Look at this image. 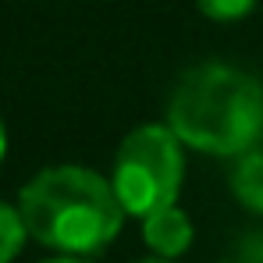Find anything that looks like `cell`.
Wrapping results in <instances>:
<instances>
[{"label":"cell","mask_w":263,"mask_h":263,"mask_svg":"<svg viewBox=\"0 0 263 263\" xmlns=\"http://www.w3.org/2000/svg\"><path fill=\"white\" fill-rule=\"evenodd\" d=\"M25 235H29V228H25L22 214L0 199V263H11L18 253H22Z\"/></svg>","instance_id":"obj_6"},{"label":"cell","mask_w":263,"mask_h":263,"mask_svg":"<svg viewBox=\"0 0 263 263\" xmlns=\"http://www.w3.org/2000/svg\"><path fill=\"white\" fill-rule=\"evenodd\" d=\"M256 0H196V7L206 14V18H217V22H235L242 14L253 11Z\"/></svg>","instance_id":"obj_7"},{"label":"cell","mask_w":263,"mask_h":263,"mask_svg":"<svg viewBox=\"0 0 263 263\" xmlns=\"http://www.w3.org/2000/svg\"><path fill=\"white\" fill-rule=\"evenodd\" d=\"M231 189L246 210L263 214V149H249L238 157L235 175H231Z\"/></svg>","instance_id":"obj_5"},{"label":"cell","mask_w":263,"mask_h":263,"mask_svg":"<svg viewBox=\"0 0 263 263\" xmlns=\"http://www.w3.org/2000/svg\"><path fill=\"white\" fill-rule=\"evenodd\" d=\"M4 153H7V135H4V125H0V164H4Z\"/></svg>","instance_id":"obj_9"},{"label":"cell","mask_w":263,"mask_h":263,"mask_svg":"<svg viewBox=\"0 0 263 263\" xmlns=\"http://www.w3.org/2000/svg\"><path fill=\"white\" fill-rule=\"evenodd\" d=\"M43 263H89V260L75 256V253H64V256H53V260H43Z\"/></svg>","instance_id":"obj_8"},{"label":"cell","mask_w":263,"mask_h":263,"mask_svg":"<svg viewBox=\"0 0 263 263\" xmlns=\"http://www.w3.org/2000/svg\"><path fill=\"white\" fill-rule=\"evenodd\" d=\"M228 263H231V260H228Z\"/></svg>","instance_id":"obj_11"},{"label":"cell","mask_w":263,"mask_h":263,"mask_svg":"<svg viewBox=\"0 0 263 263\" xmlns=\"http://www.w3.org/2000/svg\"><path fill=\"white\" fill-rule=\"evenodd\" d=\"M181 139L171 125H142L121 142L114 160V192L132 217H149L171 206L181 192Z\"/></svg>","instance_id":"obj_3"},{"label":"cell","mask_w":263,"mask_h":263,"mask_svg":"<svg viewBox=\"0 0 263 263\" xmlns=\"http://www.w3.org/2000/svg\"><path fill=\"white\" fill-rule=\"evenodd\" d=\"M142 238H146V246H149L157 256L175 260V256H181V253L192 246V220L171 203V206H164V210L142 217Z\"/></svg>","instance_id":"obj_4"},{"label":"cell","mask_w":263,"mask_h":263,"mask_svg":"<svg viewBox=\"0 0 263 263\" xmlns=\"http://www.w3.org/2000/svg\"><path fill=\"white\" fill-rule=\"evenodd\" d=\"M29 235L57 253H100L118 231L125 206L110 181L89 167H46L18 196Z\"/></svg>","instance_id":"obj_1"},{"label":"cell","mask_w":263,"mask_h":263,"mask_svg":"<svg viewBox=\"0 0 263 263\" xmlns=\"http://www.w3.org/2000/svg\"><path fill=\"white\" fill-rule=\"evenodd\" d=\"M139 263H171L167 256H153V260H139Z\"/></svg>","instance_id":"obj_10"},{"label":"cell","mask_w":263,"mask_h":263,"mask_svg":"<svg viewBox=\"0 0 263 263\" xmlns=\"http://www.w3.org/2000/svg\"><path fill=\"white\" fill-rule=\"evenodd\" d=\"M167 125L203 153L242 157L263 139V86L228 64H199L175 86Z\"/></svg>","instance_id":"obj_2"}]
</instances>
